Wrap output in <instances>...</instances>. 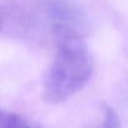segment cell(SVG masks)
I'll list each match as a JSON object with an SVG mask.
<instances>
[{
  "label": "cell",
  "mask_w": 128,
  "mask_h": 128,
  "mask_svg": "<svg viewBox=\"0 0 128 128\" xmlns=\"http://www.w3.org/2000/svg\"><path fill=\"white\" fill-rule=\"evenodd\" d=\"M93 68V58L84 35L64 36L55 44L54 56L44 74V100L49 104L66 102L88 83Z\"/></svg>",
  "instance_id": "1"
},
{
  "label": "cell",
  "mask_w": 128,
  "mask_h": 128,
  "mask_svg": "<svg viewBox=\"0 0 128 128\" xmlns=\"http://www.w3.org/2000/svg\"><path fill=\"white\" fill-rule=\"evenodd\" d=\"M0 128H40V127L15 112L3 110L2 119H0Z\"/></svg>",
  "instance_id": "2"
},
{
  "label": "cell",
  "mask_w": 128,
  "mask_h": 128,
  "mask_svg": "<svg viewBox=\"0 0 128 128\" xmlns=\"http://www.w3.org/2000/svg\"><path fill=\"white\" fill-rule=\"evenodd\" d=\"M88 128H120V123L117 113L110 107L104 106L98 118L93 123H90Z\"/></svg>",
  "instance_id": "3"
}]
</instances>
